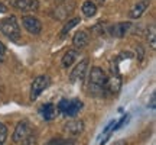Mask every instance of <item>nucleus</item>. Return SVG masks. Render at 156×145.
Returning <instances> with one entry per match:
<instances>
[{"mask_svg": "<svg viewBox=\"0 0 156 145\" xmlns=\"http://www.w3.org/2000/svg\"><path fill=\"white\" fill-rule=\"evenodd\" d=\"M107 81L108 77L104 72V70L100 67H93L88 74V81H87V90L91 96H100L107 89Z\"/></svg>", "mask_w": 156, "mask_h": 145, "instance_id": "obj_1", "label": "nucleus"}, {"mask_svg": "<svg viewBox=\"0 0 156 145\" xmlns=\"http://www.w3.org/2000/svg\"><path fill=\"white\" fill-rule=\"evenodd\" d=\"M12 139L15 144H20V145H35L36 136H35L34 131L30 128V123L28 121H20L16 125V129L13 132Z\"/></svg>", "mask_w": 156, "mask_h": 145, "instance_id": "obj_2", "label": "nucleus"}, {"mask_svg": "<svg viewBox=\"0 0 156 145\" xmlns=\"http://www.w3.org/2000/svg\"><path fill=\"white\" fill-rule=\"evenodd\" d=\"M0 32L9 38L13 42H19L20 39V28L17 25V20L15 16H9L5 19H0Z\"/></svg>", "mask_w": 156, "mask_h": 145, "instance_id": "obj_3", "label": "nucleus"}, {"mask_svg": "<svg viewBox=\"0 0 156 145\" xmlns=\"http://www.w3.org/2000/svg\"><path fill=\"white\" fill-rule=\"evenodd\" d=\"M81 109H83V103L78 99H74V100H65L64 99L58 105V110L61 113H64L65 116H69V117L77 116V113H80Z\"/></svg>", "mask_w": 156, "mask_h": 145, "instance_id": "obj_4", "label": "nucleus"}, {"mask_svg": "<svg viewBox=\"0 0 156 145\" xmlns=\"http://www.w3.org/2000/svg\"><path fill=\"white\" fill-rule=\"evenodd\" d=\"M49 84L51 78L48 76H39V77L35 78L34 83H32V87H30V100H36L39 96L49 87Z\"/></svg>", "mask_w": 156, "mask_h": 145, "instance_id": "obj_5", "label": "nucleus"}, {"mask_svg": "<svg viewBox=\"0 0 156 145\" xmlns=\"http://www.w3.org/2000/svg\"><path fill=\"white\" fill-rule=\"evenodd\" d=\"M7 3L20 12H35L39 9L38 0H7Z\"/></svg>", "mask_w": 156, "mask_h": 145, "instance_id": "obj_6", "label": "nucleus"}, {"mask_svg": "<svg viewBox=\"0 0 156 145\" xmlns=\"http://www.w3.org/2000/svg\"><path fill=\"white\" fill-rule=\"evenodd\" d=\"M22 23L25 29L28 31L30 35H39L42 32V23L38 17L35 16H23L22 17Z\"/></svg>", "mask_w": 156, "mask_h": 145, "instance_id": "obj_7", "label": "nucleus"}, {"mask_svg": "<svg viewBox=\"0 0 156 145\" xmlns=\"http://www.w3.org/2000/svg\"><path fill=\"white\" fill-rule=\"evenodd\" d=\"M87 68H88V60H83L80 61L74 67V70L69 74V81L71 83H77V81H83L87 74Z\"/></svg>", "mask_w": 156, "mask_h": 145, "instance_id": "obj_8", "label": "nucleus"}, {"mask_svg": "<svg viewBox=\"0 0 156 145\" xmlns=\"http://www.w3.org/2000/svg\"><path fill=\"white\" fill-rule=\"evenodd\" d=\"M73 10H74V3L73 2L68 3L67 0H65V3H62L61 6H58V7L54 9L52 16L55 17V19H58V20H65V19L73 13Z\"/></svg>", "mask_w": 156, "mask_h": 145, "instance_id": "obj_9", "label": "nucleus"}, {"mask_svg": "<svg viewBox=\"0 0 156 145\" xmlns=\"http://www.w3.org/2000/svg\"><path fill=\"white\" fill-rule=\"evenodd\" d=\"M64 131L69 135H80L84 131V121L83 119H71L65 123Z\"/></svg>", "mask_w": 156, "mask_h": 145, "instance_id": "obj_10", "label": "nucleus"}, {"mask_svg": "<svg viewBox=\"0 0 156 145\" xmlns=\"http://www.w3.org/2000/svg\"><path fill=\"white\" fill-rule=\"evenodd\" d=\"M130 26H132L130 22L116 23V25H113L112 28H110V34H112L113 36H116V38H123V36L129 32Z\"/></svg>", "mask_w": 156, "mask_h": 145, "instance_id": "obj_11", "label": "nucleus"}, {"mask_svg": "<svg viewBox=\"0 0 156 145\" xmlns=\"http://www.w3.org/2000/svg\"><path fill=\"white\" fill-rule=\"evenodd\" d=\"M147 7H149V3L145 2V0H140V2H137V3L132 7V10H130V13H129V16L132 17V19H139V17L146 12Z\"/></svg>", "mask_w": 156, "mask_h": 145, "instance_id": "obj_12", "label": "nucleus"}, {"mask_svg": "<svg viewBox=\"0 0 156 145\" xmlns=\"http://www.w3.org/2000/svg\"><path fill=\"white\" fill-rule=\"evenodd\" d=\"M88 41H90V36L87 34V31H80L77 34L74 35L73 38V44L75 48H84V46H87L88 45Z\"/></svg>", "mask_w": 156, "mask_h": 145, "instance_id": "obj_13", "label": "nucleus"}, {"mask_svg": "<svg viewBox=\"0 0 156 145\" xmlns=\"http://www.w3.org/2000/svg\"><path fill=\"white\" fill-rule=\"evenodd\" d=\"M77 57H78V51L77 50H68L67 52L64 54V57H62V60H61L62 67L64 68L71 67V65L74 64V61L77 60Z\"/></svg>", "mask_w": 156, "mask_h": 145, "instance_id": "obj_14", "label": "nucleus"}, {"mask_svg": "<svg viewBox=\"0 0 156 145\" xmlns=\"http://www.w3.org/2000/svg\"><path fill=\"white\" fill-rule=\"evenodd\" d=\"M81 12H83L87 17H93L95 13H97V6H95L94 2L87 0V2H84L83 6H81Z\"/></svg>", "mask_w": 156, "mask_h": 145, "instance_id": "obj_15", "label": "nucleus"}, {"mask_svg": "<svg viewBox=\"0 0 156 145\" xmlns=\"http://www.w3.org/2000/svg\"><path fill=\"white\" fill-rule=\"evenodd\" d=\"M41 113H42V116H44L45 121H51V119H54V117H55L56 109H55V106H54L52 103H46V105L42 106Z\"/></svg>", "mask_w": 156, "mask_h": 145, "instance_id": "obj_16", "label": "nucleus"}, {"mask_svg": "<svg viewBox=\"0 0 156 145\" xmlns=\"http://www.w3.org/2000/svg\"><path fill=\"white\" fill-rule=\"evenodd\" d=\"M146 41H147V44L151 45V48L155 50L156 48V26L155 23H152L151 28L147 29V34H146Z\"/></svg>", "mask_w": 156, "mask_h": 145, "instance_id": "obj_17", "label": "nucleus"}, {"mask_svg": "<svg viewBox=\"0 0 156 145\" xmlns=\"http://www.w3.org/2000/svg\"><path fill=\"white\" fill-rule=\"evenodd\" d=\"M80 20H81L80 17H74V19H69V20H68V22L64 25V28L61 29V36H62V38H64V36H67L68 32H69V31H71L73 28H75L78 23H80Z\"/></svg>", "mask_w": 156, "mask_h": 145, "instance_id": "obj_18", "label": "nucleus"}, {"mask_svg": "<svg viewBox=\"0 0 156 145\" xmlns=\"http://www.w3.org/2000/svg\"><path fill=\"white\" fill-rule=\"evenodd\" d=\"M7 139V128L5 123L0 122V145H3Z\"/></svg>", "mask_w": 156, "mask_h": 145, "instance_id": "obj_19", "label": "nucleus"}, {"mask_svg": "<svg viewBox=\"0 0 156 145\" xmlns=\"http://www.w3.org/2000/svg\"><path fill=\"white\" fill-rule=\"evenodd\" d=\"M127 119H129V116H127V115H124V116H123L122 119L119 121V122H116V125H114V128H113V131H117V129H120V128L123 126V125H124V123L127 122Z\"/></svg>", "mask_w": 156, "mask_h": 145, "instance_id": "obj_20", "label": "nucleus"}, {"mask_svg": "<svg viewBox=\"0 0 156 145\" xmlns=\"http://www.w3.org/2000/svg\"><path fill=\"white\" fill-rule=\"evenodd\" d=\"M46 145H74V144L68 142V141H64V139H54V141H51V142H48Z\"/></svg>", "mask_w": 156, "mask_h": 145, "instance_id": "obj_21", "label": "nucleus"}, {"mask_svg": "<svg viewBox=\"0 0 156 145\" xmlns=\"http://www.w3.org/2000/svg\"><path fill=\"white\" fill-rule=\"evenodd\" d=\"M5 52H6L5 45L0 42V62H3V60H5Z\"/></svg>", "mask_w": 156, "mask_h": 145, "instance_id": "obj_22", "label": "nucleus"}, {"mask_svg": "<svg viewBox=\"0 0 156 145\" xmlns=\"http://www.w3.org/2000/svg\"><path fill=\"white\" fill-rule=\"evenodd\" d=\"M155 100H156V95H155V91L152 93V97H151V109H155Z\"/></svg>", "mask_w": 156, "mask_h": 145, "instance_id": "obj_23", "label": "nucleus"}, {"mask_svg": "<svg viewBox=\"0 0 156 145\" xmlns=\"http://www.w3.org/2000/svg\"><path fill=\"white\" fill-rule=\"evenodd\" d=\"M112 145H127V142L124 139H119V141H116V142H113Z\"/></svg>", "mask_w": 156, "mask_h": 145, "instance_id": "obj_24", "label": "nucleus"}, {"mask_svg": "<svg viewBox=\"0 0 156 145\" xmlns=\"http://www.w3.org/2000/svg\"><path fill=\"white\" fill-rule=\"evenodd\" d=\"M7 10L6 9V6H3V5H0V13H5V12Z\"/></svg>", "mask_w": 156, "mask_h": 145, "instance_id": "obj_25", "label": "nucleus"}, {"mask_svg": "<svg viewBox=\"0 0 156 145\" xmlns=\"http://www.w3.org/2000/svg\"><path fill=\"white\" fill-rule=\"evenodd\" d=\"M95 2H98V3H104L106 0H95Z\"/></svg>", "mask_w": 156, "mask_h": 145, "instance_id": "obj_26", "label": "nucleus"}, {"mask_svg": "<svg viewBox=\"0 0 156 145\" xmlns=\"http://www.w3.org/2000/svg\"><path fill=\"white\" fill-rule=\"evenodd\" d=\"M145 2H147V3H151V0H145Z\"/></svg>", "mask_w": 156, "mask_h": 145, "instance_id": "obj_27", "label": "nucleus"}, {"mask_svg": "<svg viewBox=\"0 0 156 145\" xmlns=\"http://www.w3.org/2000/svg\"><path fill=\"white\" fill-rule=\"evenodd\" d=\"M61 2H65V0H61Z\"/></svg>", "mask_w": 156, "mask_h": 145, "instance_id": "obj_28", "label": "nucleus"}]
</instances>
